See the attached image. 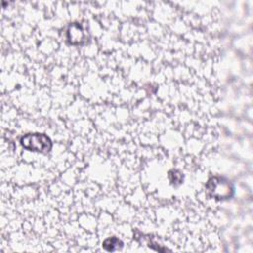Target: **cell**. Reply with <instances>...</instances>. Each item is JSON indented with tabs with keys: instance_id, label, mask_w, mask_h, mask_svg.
<instances>
[{
	"instance_id": "cell-1",
	"label": "cell",
	"mask_w": 253,
	"mask_h": 253,
	"mask_svg": "<svg viewBox=\"0 0 253 253\" xmlns=\"http://www.w3.org/2000/svg\"><path fill=\"white\" fill-rule=\"evenodd\" d=\"M206 193L208 197L217 201L228 200L234 194V187L227 178L212 176L206 183Z\"/></svg>"
},
{
	"instance_id": "cell-2",
	"label": "cell",
	"mask_w": 253,
	"mask_h": 253,
	"mask_svg": "<svg viewBox=\"0 0 253 253\" xmlns=\"http://www.w3.org/2000/svg\"><path fill=\"white\" fill-rule=\"evenodd\" d=\"M20 142L25 149L34 152L47 153L52 148L51 139L44 133H27L21 137Z\"/></svg>"
},
{
	"instance_id": "cell-3",
	"label": "cell",
	"mask_w": 253,
	"mask_h": 253,
	"mask_svg": "<svg viewBox=\"0 0 253 253\" xmlns=\"http://www.w3.org/2000/svg\"><path fill=\"white\" fill-rule=\"evenodd\" d=\"M88 34L80 23H71L66 31V40L70 44H83L88 42Z\"/></svg>"
},
{
	"instance_id": "cell-4",
	"label": "cell",
	"mask_w": 253,
	"mask_h": 253,
	"mask_svg": "<svg viewBox=\"0 0 253 253\" xmlns=\"http://www.w3.org/2000/svg\"><path fill=\"white\" fill-rule=\"evenodd\" d=\"M102 246L105 250L107 251H117V250H121L124 246V242L116 237V236H111V237H108L106 238L103 243H102Z\"/></svg>"
},
{
	"instance_id": "cell-5",
	"label": "cell",
	"mask_w": 253,
	"mask_h": 253,
	"mask_svg": "<svg viewBox=\"0 0 253 253\" xmlns=\"http://www.w3.org/2000/svg\"><path fill=\"white\" fill-rule=\"evenodd\" d=\"M168 178H169V181L172 185L178 186V185H181L183 183L184 175L181 171L176 170V169H172L168 172Z\"/></svg>"
}]
</instances>
